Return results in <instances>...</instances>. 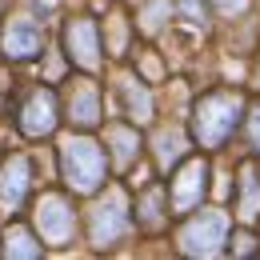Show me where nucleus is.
Returning a JSON list of instances; mask_svg holds the SVG:
<instances>
[{
    "instance_id": "f257e3e1",
    "label": "nucleus",
    "mask_w": 260,
    "mask_h": 260,
    "mask_svg": "<svg viewBox=\"0 0 260 260\" xmlns=\"http://www.w3.org/2000/svg\"><path fill=\"white\" fill-rule=\"evenodd\" d=\"M60 168L72 192H96L104 180V152L88 136H64L60 140Z\"/></svg>"
},
{
    "instance_id": "f03ea898",
    "label": "nucleus",
    "mask_w": 260,
    "mask_h": 260,
    "mask_svg": "<svg viewBox=\"0 0 260 260\" xmlns=\"http://www.w3.org/2000/svg\"><path fill=\"white\" fill-rule=\"evenodd\" d=\"M240 112H244V104H240V96H232V92H212V96H204L196 104V120H192L196 140H200L204 148H220L228 136H232Z\"/></svg>"
},
{
    "instance_id": "7ed1b4c3",
    "label": "nucleus",
    "mask_w": 260,
    "mask_h": 260,
    "mask_svg": "<svg viewBox=\"0 0 260 260\" xmlns=\"http://www.w3.org/2000/svg\"><path fill=\"white\" fill-rule=\"evenodd\" d=\"M224 236H228V212L208 208V212H200V216H192V220L184 224L180 248H184L188 256H216V252L224 248Z\"/></svg>"
},
{
    "instance_id": "20e7f679",
    "label": "nucleus",
    "mask_w": 260,
    "mask_h": 260,
    "mask_svg": "<svg viewBox=\"0 0 260 260\" xmlns=\"http://www.w3.org/2000/svg\"><path fill=\"white\" fill-rule=\"evenodd\" d=\"M88 224H92V240H96L100 248H104V244H116V240L128 232V204H124V196L108 192L96 208H92Z\"/></svg>"
},
{
    "instance_id": "39448f33",
    "label": "nucleus",
    "mask_w": 260,
    "mask_h": 260,
    "mask_svg": "<svg viewBox=\"0 0 260 260\" xmlns=\"http://www.w3.org/2000/svg\"><path fill=\"white\" fill-rule=\"evenodd\" d=\"M36 228H40V236H44L48 244H56V248L72 240L76 216H72V208H68L64 196H44V200L36 204Z\"/></svg>"
},
{
    "instance_id": "423d86ee",
    "label": "nucleus",
    "mask_w": 260,
    "mask_h": 260,
    "mask_svg": "<svg viewBox=\"0 0 260 260\" xmlns=\"http://www.w3.org/2000/svg\"><path fill=\"white\" fill-rule=\"evenodd\" d=\"M0 48L8 60H28L44 48V28L36 24L32 16H12L0 32Z\"/></svg>"
},
{
    "instance_id": "0eeeda50",
    "label": "nucleus",
    "mask_w": 260,
    "mask_h": 260,
    "mask_svg": "<svg viewBox=\"0 0 260 260\" xmlns=\"http://www.w3.org/2000/svg\"><path fill=\"white\" fill-rule=\"evenodd\" d=\"M204 188H208V164L204 160H188L176 176H172V208H176V212L200 208Z\"/></svg>"
},
{
    "instance_id": "6e6552de",
    "label": "nucleus",
    "mask_w": 260,
    "mask_h": 260,
    "mask_svg": "<svg viewBox=\"0 0 260 260\" xmlns=\"http://www.w3.org/2000/svg\"><path fill=\"white\" fill-rule=\"evenodd\" d=\"M64 44H68V56L76 60L80 68H92L100 64V32H96V20H72L64 28Z\"/></svg>"
},
{
    "instance_id": "1a4fd4ad",
    "label": "nucleus",
    "mask_w": 260,
    "mask_h": 260,
    "mask_svg": "<svg viewBox=\"0 0 260 260\" xmlns=\"http://www.w3.org/2000/svg\"><path fill=\"white\" fill-rule=\"evenodd\" d=\"M28 192V156H8L0 164V208L16 212Z\"/></svg>"
},
{
    "instance_id": "9d476101",
    "label": "nucleus",
    "mask_w": 260,
    "mask_h": 260,
    "mask_svg": "<svg viewBox=\"0 0 260 260\" xmlns=\"http://www.w3.org/2000/svg\"><path fill=\"white\" fill-rule=\"evenodd\" d=\"M20 128L28 136H48L56 128V100H52V92H32L28 96L24 112H20Z\"/></svg>"
},
{
    "instance_id": "9b49d317",
    "label": "nucleus",
    "mask_w": 260,
    "mask_h": 260,
    "mask_svg": "<svg viewBox=\"0 0 260 260\" xmlns=\"http://www.w3.org/2000/svg\"><path fill=\"white\" fill-rule=\"evenodd\" d=\"M68 116L76 124H96L100 120V92L92 84H76L68 92Z\"/></svg>"
},
{
    "instance_id": "f8f14e48",
    "label": "nucleus",
    "mask_w": 260,
    "mask_h": 260,
    "mask_svg": "<svg viewBox=\"0 0 260 260\" xmlns=\"http://www.w3.org/2000/svg\"><path fill=\"white\" fill-rule=\"evenodd\" d=\"M108 144H112V156H116L120 164H132L136 152H140L136 128H124V124H112V128H108Z\"/></svg>"
},
{
    "instance_id": "ddd939ff",
    "label": "nucleus",
    "mask_w": 260,
    "mask_h": 260,
    "mask_svg": "<svg viewBox=\"0 0 260 260\" xmlns=\"http://www.w3.org/2000/svg\"><path fill=\"white\" fill-rule=\"evenodd\" d=\"M120 92H124V108H128L132 120H148V116H152V100H148V92H144L132 76L120 80Z\"/></svg>"
},
{
    "instance_id": "4468645a",
    "label": "nucleus",
    "mask_w": 260,
    "mask_h": 260,
    "mask_svg": "<svg viewBox=\"0 0 260 260\" xmlns=\"http://www.w3.org/2000/svg\"><path fill=\"white\" fill-rule=\"evenodd\" d=\"M260 212V180L252 168L240 172V220H256Z\"/></svg>"
},
{
    "instance_id": "2eb2a0df",
    "label": "nucleus",
    "mask_w": 260,
    "mask_h": 260,
    "mask_svg": "<svg viewBox=\"0 0 260 260\" xmlns=\"http://www.w3.org/2000/svg\"><path fill=\"white\" fill-rule=\"evenodd\" d=\"M184 148H188V144H184V132H160V136H156V160H160V168H168V164H176L180 160V156H184Z\"/></svg>"
},
{
    "instance_id": "dca6fc26",
    "label": "nucleus",
    "mask_w": 260,
    "mask_h": 260,
    "mask_svg": "<svg viewBox=\"0 0 260 260\" xmlns=\"http://www.w3.org/2000/svg\"><path fill=\"white\" fill-rule=\"evenodd\" d=\"M4 252H8V256H40V244L32 240V232H24V228H8V236H4Z\"/></svg>"
},
{
    "instance_id": "f3484780",
    "label": "nucleus",
    "mask_w": 260,
    "mask_h": 260,
    "mask_svg": "<svg viewBox=\"0 0 260 260\" xmlns=\"http://www.w3.org/2000/svg\"><path fill=\"white\" fill-rule=\"evenodd\" d=\"M168 12H172V4H168V0H148V4H144V20H140V24H144L148 32H156V28L164 24V16H168Z\"/></svg>"
},
{
    "instance_id": "a211bd4d",
    "label": "nucleus",
    "mask_w": 260,
    "mask_h": 260,
    "mask_svg": "<svg viewBox=\"0 0 260 260\" xmlns=\"http://www.w3.org/2000/svg\"><path fill=\"white\" fill-rule=\"evenodd\" d=\"M140 216H144V224H156L160 220V188H152V192L144 196V212Z\"/></svg>"
},
{
    "instance_id": "6ab92c4d",
    "label": "nucleus",
    "mask_w": 260,
    "mask_h": 260,
    "mask_svg": "<svg viewBox=\"0 0 260 260\" xmlns=\"http://www.w3.org/2000/svg\"><path fill=\"white\" fill-rule=\"evenodd\" d=\"M180 12H184L188 20H204V8H200V0H180Z\"/></svg>"
},
{
    "instance_id": "aec40b11",
    "label": "nucleus",
    "mask_w": 260,
    "mask_h": 260,
    "mask_svg": "<svg viewBox=\"0 0 260 260\" xmlns=\"http://www.w3.org/2000/svg\"><path fill=\"white\" fill-rule=\"evenodd\" d=\"M112 52H124V24H120V16L112 20Z\"/></svg>"
},
{
    "instance_id": "412c9836",
    "label": "nucleus",
    "mask_w": 260,
    "mask_h": 260,
    "mask_svg": "<svg viewBox=\"0 0 260 260\" xmlns=\"http://www.w3.org/2000/svg\"><path fill=\"white\" fill-rule=\"evenodd\" d=\"M216 8L228 12V16H236V12H244V8H248V0H216Z\"/></svg>"
},
{
    "instance_id": "4be33fe9",
    "label": "nucleus",
    "mask_w": 260,
    "mask_h": 260,
    "mask_svg": "<svg viewBox=\"0 0 260 260\" xmlns=\"http://www.w3.org/2000/svg\"><path fill=\"white\" fill-rule=\"evenodd\" d=\"M248 140H252V148L260 152V112H252V124H248Z\"/></svg>"
}]
</instances>
